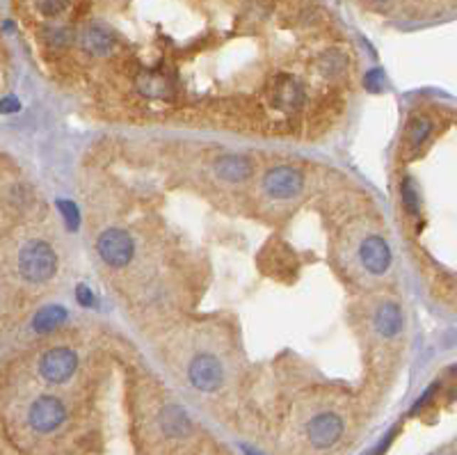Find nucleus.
I'll return each instance as SVG.
<instances>
[{"mask_svg": "<svg viewBox=\"0 0 457 455\" xmlns=\"http://www.w3.org/2000/svg\"><path fill=\"white\" fill-rule=\"evenodd\" d=\"M188 377H190V385L199 392L211 394L215 389H220L224 382V368L220 364V360L209 352L197 355L194 360L190 362L188 368Z\"/></svg>", "mask_w": 457, "mask_h": 455, "instance_id": "423d86ee", "label": "nucleus"}, {"mask_svg": "<svg viewBox=\"0 0 457 455\" xmlns=\"http://www.w3.org/2000/svg\"><path fill=\"white\" fill-rule=\"evenodd\" d=\"M455 3H457V0H455Z\"/></svg>", "mask_w": 457, "mask_h": 455, "instance_id": "412c9836", "label": "nucleus"}, {"mask_svg": "<svg viewBox=\"0 0 457 455\" xmlns=\"http://www.w3.org/2000/svg\"><path fill=\"white\" fill-rule=\"evenodd\" d=\"M375 330L384 339H394L402 332V311L396 302H382L375 313Z\"/></svg>", "mask_w": 457, "mask_h": 455, "instance_id": "f8f14e48", "label": "nucleus"}, {"mask_svg": "<svg viewBox=\"0 0 457 455\" xmlns=\"http://www.w3.org/2000/svg\"><path fill=\"white\" fill-rule=\"evenodd\" d=\"M80 48L92 58H107L117 48V37L107 26L92 21L80 32Z\"/></svg>", "mask_w": 457, "mask_h": 455, "instance_id": "1a4fd4ad", "label": "nucleus"}, {"mask_svg": "<svg viewBox=\"0 0 457 455\" xmlns=\"http://www.w3.org/2000/svg\"><path fill=\"white\" fill-rule=\"evenodd\" d=\"M60 209L64 213V218H67V222L71 224V229H75V226H78V211H75V206L73 204H60Z\"/></svg>", "mask_w": 457, "mask_h": 455, "instance_id": "a211bd4d", "label": "nucleus"}, {"mask_svg": "<svg viewBox=\"0 0 457 455\" xmlns=\"http://www.w3.org/2000/svg\"><path fill=\"white\" fill-rule=\"evenodd\" d=\"M160 428L167 437H186L190 432V421L186 417V412L179 407H165L160 414Z\"/></svg>", "mask_w": 457, "mask_h": 455, "instance_id": "ddd939ff", "label": "nucleus"}, {"mask_svg": "<svg viewBox=\"0 0 457 455\" xmlns=\"http://www.w3.org/2000/svg\"><path fill=\"white\" fill-rule=\"evenodd\" d=\"M67 419V407L58 396H39L28 409V424L35 432L48 435L58 430Z\"/></svg>", "mask_w": 457, "mask_h": 455, "instance_id": "7ed1b4c3", "label": "nucleus"}, {"mask_svg": "<svg viewBox=\"0 0 457 455\" xmlns=\"http://www.w3.org/2000/svg\"><path fill=\"white\" fill-rule=\"evenodd\" d=\"M64 320H67V309L51 305V307H43L41 311H37L35 320H32V330L37 334H51V332H56Z\"/></svg>", "mask_w": 457, "mask_h": 455, "instance_id": "4468645a", "label": "nucleus"}, {"mask_svg": "<svg viewBox=\"0 0 457 455\" xmlns=\"http://www.w3.org/2000/svg\"><path fill=\"white\" fill-rule=\"evenodd\" d=\"M270 101L281 113H295L304 103V88L293 75H277L270 85Z\"/></svg>", "mask_w": 457, "mask_h": 455, "instance_id": "0eeeda50", "label": "nucleus"}, {"mask_svg": "<svg viewBox=\"0 0 457 455\" xmlns=\"http://www.w3.org/2000/svg\"><path fill=\"white\" fill-rule=\"evenodd\" d=\"M343 435V421L334 412H325L309 421L307 426V437L315 449H330Z\"/></svg>", "mask_w": 457, "mask_h": 455, "instance_id": "6e6552de", "label": "nucleus"}, {"mask_svg": "<svg viewBox=\"0 0 457 455\" xmlns=\"http://www.w3.org/2000/svg\"><path fill=\"white\" fill-rule=\"evenodd\" d=\"M96 250H99V256L107 266L124 268L133 261L135 243H133V238H130L128 231L112 226V229H107L99 236V241H96Z\"/></svg>", "mask_w": 457, "mask_h": 455, "instance_id": "f03ea898", "label": "nucleus"}, {"mask_svg": "<svg viewBox=\"0 0 457 455\" xmlns=\"http://www.w3.org/2000/svg\"><path fill=\"white\" fill-rule=\"evenodd\" d=\"M21 108V103L16 101V96H5L3 101H0V113L3 115H12Z\"/></svg>", "mask_w": 457, "mask_h": 455, "instance_id": "6ab92c4d", "label": "nucleus"}, {"mask_svg": "<svg viewBox=\"0 0 457 455\" xmlns=\"http://www.w3.org/2000/svg\"><path fill=\"white\" fill-rule=\"evenodd\" d=\"M400 197H402V206L407 209V213L414 215V213L419 211V192H416L414 179H405V181H402Z\"/></svg>", "mask_w": 457, "mask_h": 455, "instance_id": "f3484780", "label": "nucleus"}, {"mask_svg": "<svg viewBox=\"0 0 457 455\" xmlns=\"http://www.w3.org/2000/svg\"><path fill=\"white\" fill-rule=\"evenodd\" d=\"M78 368V355L69 348H53L48 352H43L39 360V373L46 382L51 385H62Z\"/></svg>", "mask_w": 457, "mask_h": 455, "instance_id": "39448f33", "label": "nucleus"}, {"mask_svg": "<svg viewBox=\"0 0 457 455\" xmlns=\"http://www.w3.org/2000/svg\"><path fill=\"white\" fill-rule=\"evenodd\" d=\"M432 122L426 117V115H419V117H414L409 122V126H407V142H409V149H421L423 147V142L432 135Z\"/></svg>", "mask_w": 457, "mask_h": 455, "instance_id": "2eb2a0df", "label": "nucleus"}, {"mask_svg": "<svg viewBox=\"0 0 457 455\" xmlns=\"http://www.w3.org/2000/svg\"><path fill=\"white\" fill-rule=\"evenodd\" d=\"M304 188V174L295 167L279 165L263 177V192L272 199H293Z\"/></svg>", "mask_w": 457, "mask_h": 455, "instance_id": "20e7f679", "label": "nucleus"}, {"mask_svg": "<svg viewBox=\"0 0 457 455\" xmlns=\"http://www.w3.org/2000/svg\"><path fill=\"white\" fill-rule=\"evenodd\" d=\"M78 296H80L83 305H92V293H90V291H85V286L78 288Z\"/></svg>", "mask_w": 457, "mask_h": 455, "instance_id": "aec40b11", "label": "nucleus"}, {"mask_svg": "<svg viewBox=\"0 0 457 455\" xmlns=\"http://www.w3.org/2000/svg\"><path fill=\"white\" fill-rule=\"evenodd\" d=\"M252 160L247 156L241 154H228L215 160V172L217 177L228 181V183H238V181H245L249 174H252Z\"/></svg>", "mask_w": 457, "mask_h": 455, "instance_id": "9b49d317", "label": "nucleus"}, {"mask_svg": "<svg viewBox=\"0 0 457 455\" xmlns=\"http://www.w3.org/2000/svg\"><path fill=\"white\" fill-rule=\"evenodd\" d=\"M359 258H362V266L371 275H384L391 266V250L384 238L368 236L364 238V243L359 245Z\"/></svg>", "mask_w": 457, "mask_h": 455, "instance_id": "9d476101", "label": "nucleus"}, {"mask_svg": "<svg viewBox=\"0 0 457 455\" xmlns=\"http://www.w3.org/2000/svg\"><path fill=\"white\" fill-rule=\"evenodd\" d=\"M35 7L41 16L46 19H58L71 7V0H35Z\"/></svg>", "mask_w": 457, "mask_h": 455, "instance_id": "dca6fc26", "label": "nucleus"}, {"mask_svg": "<svg viewBox=\"0 0 457 455\" xmlns=\"http://www.w3.org/2000/svg\"><path fill=\"white\" fill-rule=\"evenodd\" d=\"M58 270V254L46 241H30L19 252V273L32 284H43Z\"/></svg>", "mask_w": 457, "mask_h": 455, "instance_id": "f257e3e1", "label": "nucleus"}]
</instances>
